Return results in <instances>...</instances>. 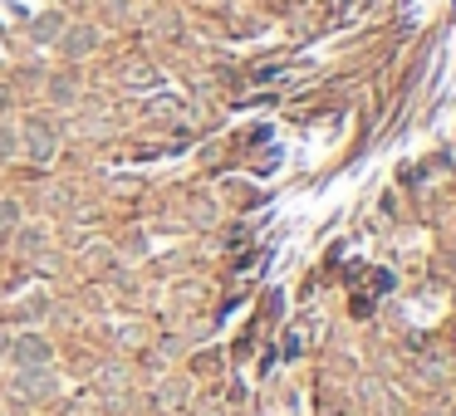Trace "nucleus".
<instances>
[{
	"instance_id": "obj_1",
	"label": "nucleus",
	"mask_w": 456,
	"mask_h": 416,
	"mask_svg": "<svg viewBox=\"0 0 456 416\" xmlns=\"http://www.w3.org/2000/svg\"><path fill=\"white\" fill-rule=\"evenodd\" d=\"M11 357H15V367H45V357H50V343H45V338H20Z\"/></svg>"
},
{
	"instance_id": "obj_2",
	"label": "nucleus",
	"mask_w": 456,
	"mask_h": 416,
	"mask_svg": "<svg viewBox=\"0 0 456 416\" xmlns=\"http://www.w3.org/2000/svg\"><path fill=\"white\" fill-rule=\"evenodd\" d=\"M5 226H15V206H11V201H0V230H5Z\"/></svg>"
}]
</instances>
